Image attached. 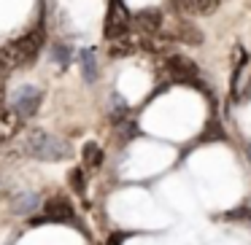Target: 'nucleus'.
<instances>
[{
	"label": "nucleus",
	"mask_w": 251,
	"mask_h": 245,
	"mask_svg": "<svg viewBox=\"0 0 251 245\" xmlns=\"http://www.w3.org/2000/svg\"><path fill=\"white\" fill-rule=\"evenodd\" d=\"M81 67H84V76H87V81H95V76H98V67H95V57L89 54V51H84V54H81Z\"/></svg>",
	"instance_id": "nucleus-11"
},
{
	"label": "nucleus",
	"mask_w": 251,
	"mask_h": 245,
	"mask_svg": "<svg viewBox=\"0 0 251 245\" xmlns=\"http://www.w3.org/2000/svg\"><path fill=\"white\" fill-rule=\"evenodd\" d=\"M46 213V221H71L73 218V207L65 197H51L44 207Z\"/></svg>",
	"instance_id": "nucleus-7"
},
{
	"label": "nucleus",
	"mask_w": 251,
	"mask_h": 245,
	"mask_svg": "<svg viewBox=\"0 0 251 245\" xmlns=\"http://www.w3.org/2000/svg\"><path fill=\"white\" fill-rule=\"evenodd\" d=\"M173 6L178 14H197L195 11V0H173Z\"/></svg>",
	"instance_id": "nucleus-14"
},
{
	"label": "nucleus",
	"mask_w": 251,
	"mask_h": 245,
	"mask_svg": "<svg viewBox=\"0 0 251 245\" xmlns=\"http://www.w3.org/2000/svg\"><path fill=\"white\" fill-rule=\"evenodd\" d=\"M41 46H44V27H35L27 35L6 44L3 51H0V73L6 76V73L17 70V67H30L38 60Z\"/></svg>",
	"instance_id": "nucleus-1"
},
{
	"label": "nucleus",
	"mask_w": 251,
	"mask_h": 245,
	"mask_svg": "<svg viewBox=\"0 0 251 245\" xmlns=\"http://www.w3.org/2000/svg\"><path fill=\"white\" fill-rule=\"evenodd\" d=\"M22 148H25L27 156L38 159V162H62V159L71 156V146H68L65 140H60V137L44 132V130L27 132Z\"/></svg>",
	"instance_id": "nucleus-2"
},
{
	"label": "nucleus",
	"mask_w": 251,
	"mask_h": 245,
	"mask_svg": "<svg viewBox=\"0 0 251 245\" xmlns=\"http://www.w3.org/2000/svg\"><path fill=\"white\" fill-rule=\"evenodd\" d=\"M41 100H44V92L30 87V84H25V87H19L17 92L11 94V108L19 113V119H30V116L38 111Z\"/></svg>",
	"instance_id": "nucleus-3"
},
{
	"label": "nucleus",
	"mask_w": 251,
	"mask_h": 245,
	"mask_svg": "<svg viewBox=\"0 0 251 245\" xmlns=\"http://www.w3.org/2000/svg\"><path fill=\"white\" fill-rule=\"evenodd\" d=\"M173 38L184 41V44H195V46L202 44V33L195 27V24H189V22H178V27H176Z\"/></svg>",
	"instance_id": "nucleus-9"
},
{
	"label": "nucleus",
	"mask_w": 251,
	"mask_h": 245,
	"mask_svg": "<svg viewBox=\"0 0 251 245\" xmlns=\"http://www.w3.org/2000/svg\"><path fill=\"white\" fill-rule=\"evenodd\" d=\"M222 6V0H195V11L197 14H213Z\"/></svg>",
	"instance_id": "nucleus-12"
},
{
	"label": "nucleus",
	"mask_w": 251,
	"mask_h": 245,
	"mask_svg": "<svg viewBox=\"0 0 251 245\" xmlns=\"http://www.w3.org/2000/svg\"><path fill=\"white\" fill-rule=\"evenodd\" d=\"M19 127H22V119H19V113L11 105H8V108H0V146L11 140L19 132Z\"/></svg>",
	"instance_id": "nucleus-6"
},
{
	"label": "nucleus",
	"mask_w": 251,
	"mask_h": 245,
	"mask_svg": "<svg viewBox=\"0 0 251 245\" xmlns=\"http://www.w3.org/2000/svg\"><path fill=\"white\" fill-rule=\"evenodd\" d=\"M3 94H6V78L0 76V103H3Z\"/></svg>",
	"instance_id": "nucleus-16"
},
{
	"label": "nucleus",
	"mask_w": 251,
	"mask_h": 245,
	"mask_svg": "<svg viewBox=\"0 0 251 245\" xmlns=\"http://www.w3.org/2000/svg\"><path fill=\"white\" fill-rule=\"evenodd\" d=\"M84 164H87V170H98L103 164V148L98 143H87L84 146Z\"/></svg>",
	"instance_id": "nucleus-10"
},
{
	"label": "nucleus",
	"mask_w": 251,
	"mask_h": 245,
	"mask_svg": "<svg viewBox=\"0 0 251 245\" xmlns=\"http://www.w3.org/2000/svg\"><path fill=\"white\" fill-rule=\"evenodd\" d=\"M11 207H14L17 216H27V213H33L35 207H38V194H33V191H22V194L14 197Z\"/></svg>",
	"instance_id": "nucleus-8"
},
{
	"label": "nucleus",
	"mask_w": 251,
	"mask_h": 245,
	"mask_svg": "<svg viewBox=\"0 0 251 245\" xmlns=\"http://www.w3.org/2000/svg\"><path fill=\"white\" fill-rule=\"evenodd\" d=\"M165 73H168L173 81L197 84V78H200L197 65L189 60V57H181V54H173V57H168V60H165Z\"/></svg>",
	"instance_id": "nucleus-4"
},
{
	"label": "nucleus",
	"mask_w": 251,
	"mask_h": 245,
	"mask_svg": "<svg viewBox=\"0 0 251 245\" xmlns=\"http://www.w3.org/2000/svg\"><path fill=\"white\" fill-rule=\"evenodd\" d=\"M132 27L141 33V38L159 35V30H162V11H159V8H146V11H138L135 17H132Z\"/></svg>",
	"instance_id": "nucleus-5"
},
{
	"label": "nucleus",
	"mask_w": 251,
	"mask_h": 245,
	"mask_svg": "<svg viewBox=\"0 0 251 245\" xmlns=\"http://www.w3.org/2000/svg\"><path fill=\"white\" fill-rule=\"evenodd\" d=\"M125 237H127V234H122V232H114V234L108 237V245H122V243H125Z\"/></svg>",
	"instance_id": "nucleus-15"
},
{
	"label": "nucleus",
	"mask_w": 251,
	"mask_h": 245,
	"mask_svg": "<svg viewBox=\"0 0 251 245\" xmlns=\"http://www.w3.org/2000/svg\"><path fill=\"white\" fill-rule=\"evenodd\" d=\"M71 186H73L76 194H84V173L81 170H73L71 173Z\"/></svg>",
	"instance_id": "nucleus-13"
}]
</instances>
